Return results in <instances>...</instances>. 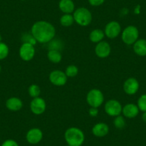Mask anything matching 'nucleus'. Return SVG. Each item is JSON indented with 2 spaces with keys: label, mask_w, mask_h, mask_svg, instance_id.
<instances>
[{
  "label": "nucleus",
  "mask_w": 146,
  "mask_h": 146,
  "mask_svg": "<svg viewBox=\"0 0 146 146\" xmlns=\"http://www.w3.org/2000/svg\"><path fill=\"white\" fill-rule=\"evenodd\" d=\"M31 34L37 42H50L54 38L56 29L53 25L47 21H37L35 22L31 29Z\"/></svg>",
  "instance_id": "obj_1"
},
{
  "label": "nucleus",
  "mask_w": 146,
  "mask_h": 146,
  "mask_svg": "<svg viewBox=\"0 0 146 146\" xmlns=\"http://www.w3.org/2000/svg\"><path fill=\"white\" fill-rule=\"evenodd\" d=\"M64 139L70 146H81L85 142V137L82 130L76 127H71L66 130Z\"/></svg>",
  "instance_id": "obj_2"
},
{
  "label": "nucleus",
  "mask_w": 146,
  "mask_h": 146,
  "mask_svg": "<svg viewBox=\"0 0 146 146\" xmlns=\"http://www.w3.org/2000/svg\"><path fill=\"white\" fill-rule=\"evenodd\" d=\"M73 17L75 22L82 27L88 26L92 19V13L85 7H80L74 11Z\"/></svg>",
  "instance_id": "obj_3"
},
{
  "label": "nucleus",
  "mask_w": 146,
  "mask_h": 146,
  "mask_svg": "<svg viewBox=\"0 0 146 146\" xmlns=\"http://www.w3.org/2000/svg\"><path fill=\"white\" fill-rule=\"evenodd\" d=\"M138 29L133 25H129L126 27L122 32V40L127 45H132L134 44L138 40Z\"/></svg>",
  "instance_id": "obj_4"
},
{
  "label": "nucleus",
  "mask_w": 146,
  "mask_h": 146,
  "mask_svg": "<svg viewBox=\"0 0 146 146\" xmlns=\"http://www.w3.org/2000/svg\"><path fill=\"white\" fill-rule=\"evenodd\" d=\"M86 100L90 106L98 108L104 102L103 93L98 89H92L87 94Z\"/></svg>",
  "instance_id": "obj_5"
},
{
  "label": "nucleus",
  "mask_w": 146,
  "mask_h": 146,
  "mask_svg": "<svg viewBox=\"0 0 146 146\" xmlns=\"http://www.w3.org/2000/svg\"><path fill=\"white\" fill-rule=\"evenodd\" d=\"M123 106L121 103L117 100H109L105 105V111L108 115L111 117H116L122 113Z\"/></svg>",
  "instance_id": "obj_6"
},
{
  "label": "nucleus",
  "mask_w": 146,
  "mask_h": 146,
  "mask_svg": "<svg viewBox=\"0 0 146 146\" xmlns=\"http://www.w3.org/2000/svg\"><path fill=\"white\" fill-rule=\"evenodd\" d=\"M50 82L55 86H64L67 82V76L62 70H55L50 72L49 76Z\"/></svg>",
  "instance_id": "obj_7"
},
{
  "label": "nucleus",
  "mask_w": 146,
  "mask_h": 146,
  "mask_svg": "<svg viewBox=\"0 0 146 146\" xmlns=\"http://www.w3.org/2000/svg\"><path fill=\"white\" fill-rule=\"evenodd\" d=\"M19 57L24 61H30L34 58L35 54V46L29 43L24 42L19 50Z\"/></svg>",
  "instance_id": "obj_8"
},
{
  "label": "nucleus",
  "mask_w": 146,
  "mask_h": 146,
  "mask_svg": "<svg viewBox=\"0 0 146 146\" xmlns=\"http://www.w3.org/2000/svg\"><path fill=\"white\" fill-rule=\"evenodd\" d=\"M104 32L109 39H115L121 32V26L117 21H111L106 25Z\"/></svg>",
  "instance_id": "obj_9"
},
{
  "label": "nucleus",
  "mask_w": 146,
  "mask_h": 146,
  "mask_svg": "<svg viewBox=\"0 0 146 146\" xmlns=\"http://www.w3.org/2000/svg\"><path fill=\"white\" fill-rule=\"evenodd\" d=\"M46 102L43 98H33L30 102V110L32 113L36 115L43 114L46 110Z\"/></svg>",
  "instance_id": "obj_10"
},
{
  "label": "nucleus",
  "mask_w": 146,
  "mask_h": 146,
  "mask_svg": "<svg viewBox=\"0 0 146 146\" xmlns=\"http://www.w3.org/2000/svg\"><path fill=\"white\" fill-rule=\"evenodd\" d=\"M139 88V82L135 78H127L123 84V90L127 95H133L137 93Z\"/></svg>",
  "instance_id": "obj_11"
},
{
  "label": "nucleus",
  "mask_w": 146,
  "mask_h": 146,
  "mask_svg": "<svg viewBox=\"0 0 146 146\" xmlns=\"http://www.w3.org/2000/svg\"><path fill=\"white\" fill-rule=\"evenodd\" d=\"M43 137V133L40 128L34 127L30 129L26 135L27 141L32 145H36L40 143Z\"/></svg>",
  "instance_id": "obj_12"
},
{
  "label": "nucleus",
  "mask_w": 146,
  "mask_h": 146,
  "mask_svg": "<svg viewBox=\"0 0 146 146\" xmlns=\"http://www.w3.org/2000/svg\"><path fill=\"white\" fill-rule=\"evenodd\" d=\"M95 52L96 55L100 58H106L110 54L111 52V47L108 42L101 41L96 44L95 48Z\"/></svg>",
  "instance_id": "obj_13"
},
{
  "label": "nucleus",
  "mask_w": 146,
  "mask_h": 146,
  "mask_svg": "<svg viewBox=\"0 0 146 146\" xmlns=\"http://www.w3.org/2000/svg\"><path fill=\"white\" fill-rule=\"evenodd\" d=\"M139 111L140 110L137 105L133 103H128L123 107L122 113L123 116H125V117L131 119L135 117L138 115Z\"/></svg>",
  "instance_id": "obj_14"
},
{
  "label": "nucleus",
  "mask_w": 146,
  "mask_h": 146,
  "mask_svg": "<svg viewBox=\"0 0 146 146\" xmlns=\"http://www.w3.org/2000/svg\"><path fill=\"white\" fill-rule=\"evenodd\" d=\"M92 134L98 137H103L109 133V126L105 123H96L92 127Z\"/></svg>",
  "instance_id": "obj_15"
},
{
  "label": "nucleus",
  "mask_w": 146,
  "mask_h": 146,
  "mask_svg": "<svg viewBox=\"0 0 146 146\" xmlns=\"http://www.w3.org/2000/svg\"><path fill=\"white\" fill-rule=\"evenodd\" d=\"M23 106L22 100L17 97H12L6 101V107L11 111H19Z\"/></svg>",
  "instance_id": "obj_16"
},
{
  "label": "nucleus",
  "mask_w": 146,
  "mask_h": 146,
  "mask_svg": "<svg viewBox=\"0 0 146 146\" xmlns=\"http://www.w3.org/2000/svg\"><path fill=\"white\" fill-rule=\"evenodd\" d=\"M133 45V50L137 55L140 57L146 56V40L138 39Z\"/></svg>",
  "instance_id": "obj_17"
},
{
  "label": "nucleus",
  "mask_w": 146,
  "mask_h": 146,
  "mask_svg": "<svg viewBox=\"0 0 146 146\" xmlns=\"http://www.w3.org/2000/svg\"><path fill=\"white\" fill-rule=\"evenodd\" d=\"M59 8L64 14H72L75 11V4L72 0H60Z\"/></svg>",
  "instance_id": "obj_18"
},
{
  "label": "nucleus",
  "mask_w": 146,
  "mask_h": 146,
  "mask_svg": "<svg viewBox=\"0 0 146 146\" xmlns=\"http://www.w3.org/2000/svg\"><path fill=\"white\" fill-rule=\"evenodd\" d=\"M105 32L100 29H93L90 34V40L92 42L99 43L100 42L102 41L105 37Z\"/></svg>",
  "instance_id": "obj_19"
},
{
  "label": "nucleus",
  "mask_w": 146,
  "mask_h": 146,
  "mask_svg": "<svg viewBox=\"0 0 146 146\" xmlns=\"http://www.w3.org/2000/svg\"><path fill=\"white\" fill-rule=\"evenodd\" d=\"M47 58L51 62L57 64V63H60L61 62L62 56L60 51H59V50H49L48 52H47Z\"/></svg>",
  "instance_id": "obj_20"
},
{
  "label": "nucleus",
  "mask_w": 146,
  "mask_h": 146,
  "mask_svg": "<svg viewBox=\"0 0 146 146\" xmlns=\"http://www.w3.org/2000/svg\"><path fill=\"white\" fill-rule=\"evenodd\" d=\"M60 22L62 26L64 27H68L73 25L75 20H74L73 15H72L71 14H64L60 17Z\"/></svg>",
  "instance_id": "obj_21"
},
{
  "label": "nucleus",
  "mask_w": 146,
  "mask_h": 146,
  "mask_svg": "<svg viewBox=\"0 0 146 146\" xmlns=\"http://www.w3.org/2000/svg\"><path fill=\"white\" fill-rule=\"evenodd\" d=\"M28 93H29V96L32 97V98H38L41 93L40 88L36 84H32L28 88Z\"/></svg>",
  "instance_id": "obj_22"
},
{
  "label": "nucleus",
  "mask_w": 146,
  "mask_h": 146,
  "mask_svg": "<svg viewBox=\"0 0 146 146\" xmlns=\"http://www.w3.org/2000/svg\"><path fill=\"white\" fill-rule=\"evenodd\" d=\"M78 72H79V70L76 65L70 64V65L67 66L64 72H65L67 78H74L78 75Z\"/></svg>",
  "instance_id": "obj_23"
},
{
  "label": "nucleus",
  "mask_w": 146,
  "mask_h": 146,
  "mask_svg": "<svg viewBox=\"0 0 146 146\" xmlns=\"http://www.w3.org/2000/svg\"><path fill=\"white\" fill-rule=\"evenodd\" d=\"M113 124H114L115 127L119 130H122L125 127L126 122L125 120L124 117L122 115H118L115 117L114 121H113Z\"/></svg>",
  "instance_id": "obj_24"
},
{
  "label": "nucleus",
  "mask_w": 146,
  "mask_h": 146,
  "mask_svg": "<svg viewBox=\"0 0 146 146\" xmlns=\"http://www.w3.org/2000/svg\"><path fill=\"white\" fill-rule=\"evenodd\" d=\"M9 49L7 44L5 42H0V60H2L4 59L7 58L9 55Z\"/></svg>",
  "instance_id": "obj_25"
},
{
  "label": "nucleus",
  "mask_w": 146,
  "mask_h": 146,
  "mask_svg": "<svg viewBox=\"0 0 146 146\" xmlns=\"http://www.w3.org/2000/svg\"><path fill=\"white\" fill-rule=\"evenodd\" d=\"M48 43H50L49 44V50H56L60 51L63 48L62 42L59 40H54V39H53Z\"/></svg>",
  "instance_id": "obj_26"
},
{
  "label": "nucleus",
  "mask_w": 146,
  "mask_h": 146,
  "mask_svg": "<svg viewBox=\"0 0 146 146\" xmlns=\"http://www.w3.org/2000/svg\"><path fill=\"white\" fill-rule=\"evenodd\" d=\"M137 107L143 112H146V94H143L137 100Z\"/></svg>",
  "instance_id": "obj_27"
},
{
  "label": "nucleus",
  "mask_w": 146,
  "mask_h": 146,
  "mask_svg": "<svg viewBox=\"0 0 146 146\" xmlns=\"http://www.w3.org/2000/svg\"><path fill=\"white\" fill-rule=\"evenodd\" d=\"M23 40H24V42H26V43H29V44H32V45L35 46V44H36V40H35V37H34L33 36H32V35L31 34V35H29V34H27V35H25L23 36Z\"/></svg>",
  "instance_id": "obj_28"
},
{
  "label": "nucleus",
  "mask_w": 146,
  "mask_h": 146,
  "mask_svg": "<svg viewBox=\"0 0 146 146\" xmlns=\"http://www.w3.org/2000/svg\"><path fill=\"white\" fill-rule=\"evenodd\" d=\"M1 146H19V145H18L17 142L15 141V140L8 139V140H5Z\"/></svg>",
  "instance_id": "obj_29"
},
{
  "label": "nucleus",
  "mask_w": 146,
  "mask_h": 146,
  "mask_svg": "<svg viewBox=\"0 0 146 146\" xmlns=\"http://www.w3.org/2000/svg\"><path fill=\"white\" fill-rule=\"evenodd\" d=\"M90 5L93 7H98L105 2V0H88Z\"/></svg>",
  "instance_id": "obj_30"
},
{
  "label": "nucleus",
  "mask_w": 146,
  "mask_h": 146,
  "mask_svg": "<svg viewBox=\"0 0 146 146\" xmlns=\"http://www.w3.org/2000/svg\"><path fill=\"white\" fill-rule=\"evenodd\" d=\"M98 113H99L98 109L96 108H92V107H90V108L88 110V113H89V115L91 117H96V116H98Z\"/></svg>",
  "instance_id": "obj_31"
},
{
  "label": "nucleus",
  "mask_w": 146,
  "mask_h": 146,
  "mask_svg": "<svg viewBox=\"0 0 146 146\" xmlns=\"http://www.w3.org/2000/svg\"><path fill=\"white\" fill-rule=\"evenodd\" d=\"M142 119L145 123H146V112H143V115H142Z\"/></svg>",
  "instance_id": "obj_32"
},
{
  "label": "nucleus",
  "mask_w": 146,
  "mask_h": 146,
  "mask_svg": "<svg viewBox=\"0 0 146 146\" xmlns=\"http://www.w3.org/2000/svg\"><path fill=\"white\" fill-rule=\"evenodd\" d=\"M2 35H0V42H2Z\"/></svg>",
  "instance_id": "obj_33"
},
{
  "label": "nucleus",
  "mask_w": 146,
  "mask_h": 146,
  "mask_svg": "<svg viewBox=\"0 0 146 146\" xmlns=\"http://www.w3.org/2000/svg\"><path fill=\"white\" fill-rule=\"evenodd\" d=\"M1 71H2V67L0 65V72H1Z\"/></svg>",
  "instance_id": "obj_34"
},
{
  "label": "nucleus",
  "mask_w": 146,
  "mask_h": 146,
  "mask_svg": "<svg viewBox=\"0 0 146 146\" xmlns=\"http://www.w3.org/2000/svg\"><path fill=\"white\" fill-rule=\"evenodd\" d=\"M66 146H70V145H66Z\"/></svg>",
  "instance_id": "obj_35"
}]
</instances>
